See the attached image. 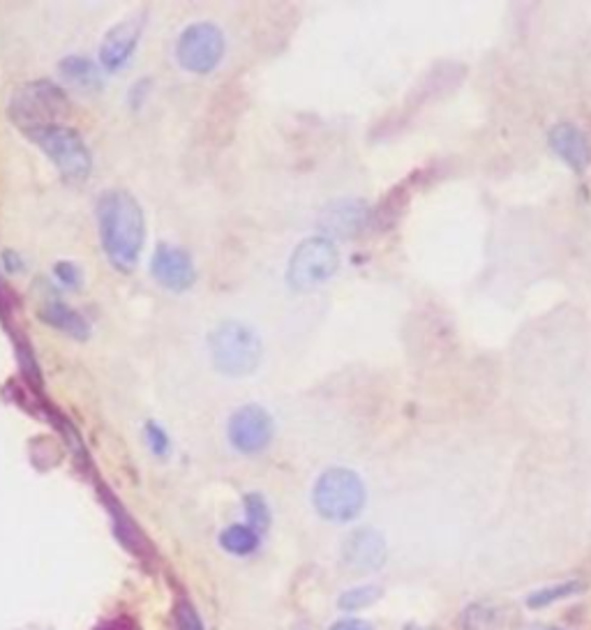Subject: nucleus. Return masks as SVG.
<instances>
[{"label":"nucleus","instance_id":"obj_17","mask_svg":"<svg viewBox=\"0 0 591 630\" xmlns=\"http://www.w3.org/2000/svg\"><path fill=\"white\" fill-rule=\"evenodd\" d=\"M501 609L490 601H478L467 605L460 615V630H499Z\"/></svg>","mask_w":591,"mask_h":630},{"label":"nucleus","instance_id":"obj_11","mask_svg":"<svg viewBox=\"0 0 591 630\" xmlns=\"http://www.w3.org/2000/svg\"><path fill=\"white\" fill-rule=\"evenodd\" d=\"M388 548L380 531L370 527L354 529L343 540V562L356 573H374L386 564Z\"/></svg>","mask_w":591,"mask_h":630},{"label":"nucleus","instance_id":"obj_27","mask_svg":"<svg viewBox=\"0 0 591 630\" xmlns=\"http://www.w3.org/2000/svg\"><path fill=\"white\" fill-rule=\"evenodd\" d=\"M539 630H564V628H539Z\"/></svg>","mask_w":591,"mask_h":630},{"label":"nucleus","instance_id":"obj_3","mask_svg":"<svg viewBox=\"0 0 591 630\" xmlns=\"http://www.w3.org/2000/svg\"><path fill=\"white\" fill-rule=\"evenodd\" d=\"M69 112L65 90L49 79H35L20 86L8 104V118L24 134L30 130L56 125Z\"/></svg>","mask_w":591,"mask_h":630},{"label":"nucleus","instance_id":"obj_10","mask_svg":"<svg viewBox=\"0 0 591 630\" xmlns=\"http://www.w3.org/2000/svg\"><path fill=\"white\" fill-rule=\"evenodd\" d=\"M372 210L361 200H337L319 215V227L326 239H356L370 227Z\"/></svg>","mask_w":591,"mask_h":630},{"label":"nucleus","instance_id":"obj_15","mask_svg":"<svg viewBox=\"0 0 591 630\" xmlns=\"http://www.w3.org/2000/svg\"><path fill=\"white\" fill-rule=\"evenodd\" d=\"M59 72L67 83L77 86L79 90H88V93H95V90H100L104 86L100 67L86 56L63 59L59 65Z\"/></svg>","mask_w":591,"mask_h":630},{"label":"nucleus","instance_id":"obj_25","mask_svg":"<svg viewBox=\"0 0 591 630\" xmlns=\"http://www.w3.org/2000/svg\"><path fill=\"white\" fill-rule=\"evenodd\" d=\"M329 630H372V626L361 619H343V621H335Z\"/></svg>","mask_w":591,"mask_h":630},{"label":"nucleus","instance_id":"obj_9","mask_svg":"<svg viewBox=\"0 0 591 630\" xmlns=\"http://www.w3.org/2000/svg\"><path fill=\"white\" fill-rule=\"evenodd\" d=\"M151 275L163 290L183 294L196 282V268L188 249L159 243L151 259Z\"/></svg>","mask_w":591,"mask_h":630},{"label":"nucleus","instance_id":"obj_1","mask_svg":"<svg viewBox=\"0 0 591 630\" xmlns=\"http://www.w3.org/2000/svg\"><path fill=\"white\" fill-rule=\"evenodd\" d=\"M98 227L102 249L110 263L130 273L146 243V218L128 190H110L98 200Z\"/></svg>","mask_w":591,"mask_h":630},{"label":"nucleus","instance_id":"obj_19","mask_svg":"<svg viewBox=\"0 0 591 630\" xmlns=\"http://www.w3.org/2000/svg\"><path fill=\"white\" fill-rule=\"evenodd\" d=\"M243 509L247 515V525L253 527L257 533H264L268 527H271V509H268L266 499L259 492L245 494Z\"/></svg>","mask_w":591,"mask_h":630},{"label":"nucleus","instance_id":"obj_7","mask_svg":"<svg viewBox=\"0 0 591 630\" xmlns=\"http://www.w3.org/2000/svg\"><path fill=\"white\" fill-rule=\"evenodd\" d=\"M224 49V33L210 22H200L181 33L176 42V61L190 75H208L220 65Z\"/></svg>","mask_w":591,"mask_h":630},{"label":"nucleus","instance_id":"obj_14","mask_svg":"<svg viewBox=\"0 0 591 630\" xmlns=\"http://www.w3.org/2000/svg\"><path fill=\"white\" fill-rule=\"evenodd\" d=\"M38 317L47 326L56 329L69 337L75 339H88L93 333L91 323L86 321L83 314H79L75 308H69L67 303H63L61 298H44L38 308Z\"/></svg>","mask_w":591,"mask_h":630},{"label":"nucleus","instance_id":"obj_2","mask_svg":"<svg viewBox=\"0 0 591 630\" xmlns=\"http://www.w3.org/2000/svg\"><path fill=\"white\" fill-rule=\"evenodd\" d=\"M26 137L53 162V167L59 169L65 183L81 185L91 178L93 155L88 151L83 137L75 128L56 123L30 130L26 132Z\"/></svg>","mask_w":591,"mask_h":630},{"label":"nucleus","instance_id":"obj_13","mask_svg":"<svg viewBox=\"0 0 591 630\" xmlns=\"http://www.w3.org/2000/svg\"><path fill=\"white\" fill-rule=\"evenodd\" d=\"M548 143L566 167L576 173H584L591 165V146L587 134L573 123H557L548 132Z\"/></svg>","mask_w":591,"mask_h":630},{"label":"nucleus","instance_id":"obj_16","mask_svg":"<svg viewBox=\"0 0 591 630\" xmlns=\"http://www.w3.org/2000/svg\"><path fill=\"white\" fill-rule=\"evenodd\" d=\"M220 545L229 554L247 556L259 550L261 533H257L249 525H231L220 533Z\"/></svg>","mask_w":591,"mask_h":630},{"label":"nucleus","instance_id":"obj_22","mask_svg":"<svg viewBox=\"0 0 591 630\" xmlns=\"http://www.w3.org/2000/svg\"><path fill=\"white\" fill-rule=\"evenodd\" d=\"M176 628L178 630H206L200 615H196L194 605H190L188 601L176 603Z\"/></svg>","mask_w":591,"mask_h":630},{"label":"nucleus","instance_id":"obj_5","mask_svg":"<svg viewBox=\"0 0 591 630\" xmlns=\"http://www.w3.org/2000/svg\"><path fill=\"white\" fill-rule=\"evenodd\" d=\"M365 485L356 472L331 466L314 483L312 503L317 513L329 522H351L365 509Z\"/></svg>","mask_w":591,"mask_h":630},{"label":"nucleus","instance_id":"obj_4","mask_svg":"<svg viewBox=\"0 0 591 630\" xmlns=\"http://www.w3.org/2000/svg\"><path fill=\"white\" fill-rule=\"evenodd\" d=\"M208 345L215 370L224 376H236V380L253 374L264 356L261 337L243 321H222L210 333Z\"/></svg>","mask_w":591,"mask_h":630},{"label":"nucleus","instance_id":"obj_20","mask_svg":"<svg viewBox=\"0 0 591 630\" xmlns=\"http://www.w3.org/2000/svg\"><path fill=\"white\" fill-rule=\"evenodd\" d=\"M382 599V589L380 587H356V589H349L345 591L343 596H339L337 605L339 609H347V612H354V609H363V607H370L372 603H377Z\"/></svg>","mask_w":591,"mask_h":630},{"label":"nucleus","instance_id":"obj_18","mask_svg":"<svg viewBox=\"0 0 591 630\" xmlns=\"http://www.w3.org/2000/svg\"><path fill=\"white\" fill-rule=\"evenodd\" d=\"M584 587L587 584L580 582V580H568V582H560V584H550V587H543V589H536L534 593H529L527 605L531 609H543V607H548L552 603L573 596V593L584 591Z\"/></svg>","mask_w":591,"mask_h":630},{"label":"nucleus","instance_id":"obj_24","mask_svg":"<svg viewBox=\"0 0 591 630\" xmlns=\"http://www.w3.org/2000/svg\"><path fill=\"white\" fill-rule=\"evenodd\" d=\"M95 630H137V626H134V621L128 619V617H118V619H112V621L100 623Z\"/></svg>","mask_w":591,"mask_h":630},{"label":"nucleus","instance_id":"obj_23","mask_svg":"<svg viewBox=\"0 0 591 630\" xmlns=\"http://www.w3.org/2000/svg\"><path fill=\"white\" fill-rule=\"evenodd\" d=\"M53 275H56V280L61 284L69 286V290H77L79 280H81V270L77 263H72V261H59L56 266H53Z\"/></svg>","mask_w":591,"mask_h":630},{"label":"nucleus","instance_id":"obj_8","mask_svg":"<svg viewBox=\"0 0 591 630\" xmlns=\"http://www.w3.org/2000/svg\"><path fill=\"white\" fill-rule=\"evenodd\" d=\"M275 435V423L264 407L259 404H245L234 416L229 419L227 437L234 450L241 455H259L271 446Z\"/></svg>","mask_w":591,"mask_h":630},{"label":"nucleus","instance_id":"obj_26","mask_svg":"<svg viewBox=\"0 0 591 630\" xmlns=\"http://www.w3.org/2000/svg\"><path fill=\"white\" fill-rule=\"evenodd\" d=\"M3 259H5L8 270H12V273H16V270H22V263H20V259H16L14 252H5Z\"/></svg>","mask_w":591,"mask_h":630},{"label":"nucleus","instance_id":"obj_12","mask_svg":"<svg viewBox=\"0 0 591 630\" xmlns=\"http://www.w3.org/2000/svg\"><path fill=\"white\" fill-rule=\"evenodd\" d=\"M143 20H146V14H134L130 16V20L116 24L110 33L104 35L102 47H100L102 67L116 72L132 59V53L141 38V30H143Z\"/></svg>","mask_w":591,"mask_h":630},{"label":"nucleus","instance_id":"obj_6","mask_svg":"<svg viewBox=\"0 0 591 630\" xmlns=\"http://www.w3.org/2000/svg\"><path fill=\"white\" fill-rule=\"evenodd\" d=\"M339 268V252L326 236H312L303 241L292 255L286 268V282L294 292L306 294L326 284Z\"/></svg>","mask_w":591,"mask_h":630},{"label":"nucleus","instance_id":"obj_21","mask_svg":"<svg viewBox=\"0 0 591 630\" xmlns=\"http://www.w3.org/2000/svg\"><path fill=\"white\" fill-rule=\"evenodd\" d=\"M143 435H146V443L151 448V453L157 458H167L169 455V435L165 432L163 425H157L155 421L146 423V429H143Z\"/></svg>","mask_w":591,"mask_h":630}]
</instances>
